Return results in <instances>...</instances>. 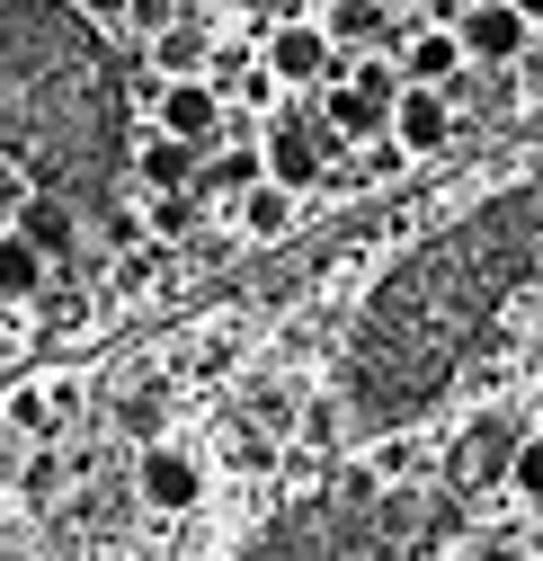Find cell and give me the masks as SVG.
I'll return each mask as SVG.
<instances>
[{
	"instance_id": "obj_1",
	"label": "cell",
	"mask_w": 543,
	"mask_h": 561,
	"mask_svg": "<svg viewBox=\"0 0 543 561\" xmlns=\"http://www.w3.org/2000/svg\"><path fill=\"white\" fill-rule=\"evenodd\" d=\"M525 267H543V187L490 205L482 224H463L454 241H437L419 267L392 276V295L366 321L357 347V392L366 410H419L454 366H463V330L490 321V304L517 286Z\"/></svg>"
},
{
	"instance_id": "obj_2",
	"label": "cell",
	"mask_w": 543,
	"mask_h": 561,
	"mask_svg": "<svg viewBox=\"0 0 543 561\" xmlns=\"http://www.w3.org/2000/svg\"><path fill=\"white\" fill-rule=\"evenodd\" d=\"M338 62H348V45H330L321 19H277L258 45V72L277 90H321V81H338Z\"/></svg>"
},
{
	"instance_id": "obj_3",
	"label": "cell",
	"mask_w": 543,
	"mask_h": 561,
	"mask_svg": "<svg viewBox=\"0 0 543 561\" xmlns=\"http://www.w3.org/2000/svg\"><path fill=\"white\" fill-rule=\"evenodd\" d=\"M134 490H143V508L187 517L196 500H206V455H196V446H170V437H152L143 455H134Z\"/></svg>"
},
{
	"instance_id": "obj_4",
	"label": "cell",
	"mask_w": 543,
	"mask_h": 561,
	"mask_svg": "<svg viewBox=\"0 0 543 561\" xmlns=\"http://www.w3.org/2000/svg\"><path fill=\"white\" fill-rule=\"evenodd\" d=\"M454 36H463V62H517L525 45H534V19L517 10V0H472V10L454 19Z\"/></svg>"
},
{
	"instance_id": "obj_5",
	"label": "cell",
	"mask_w": 543,
	"mask_h": 561,
	"mask_svg": "<svg viewBox=\"0 0 543 561\" xmlns=\"http://www.w3.org/2000/svg\"><path fill=\"white\" fill-rule=\"evenodd\" d=\"M392 144L411 152V161H428V152H446L454 144V99L446 90H428V81H401V99H392Z\"/></svg>"
},
{
	"instance_id": "obj_6",
	"label": "cell",
	"mask_w": 543,
	"mask_h": 561,
	"mask_svg": "<svg viewBox=\"0 0 543 561\" xmlns=\"http://www.w3.org/2000/svg\"><path fill=\"white\" fill-rule=\"evenodd\" d=\"M152 125L178 134V144H196V152H215V134H223V90H215L206 72H196V81H161Z\"/></svg>"
},
{
	"instance_id": "obj_7",
	"label": "cell",
	"mask_w": 543,
	"mask_h": 561,
	"mask_svg": "<svg viewBox=\"0 0 543 561\" xmlns=\"http://www.w3.org/2000/svg\"><path fill=\"white\" fill-rule=\"evenodd\" d=\"M258 161H267V179H277V187H330V125H277V134H267V144H258Z\"/></svg>"
},
{
	"instance_id": "obj_8",
	"label": "cell",
	"mask_w": 543,
	"mask_h": 561,
	"mask_svg": "<svg viewBox=\"0 0 543 561\" xmlns=\"http://www.w3.org/2000/svg\"><path fill=\"white\" fill-rule=\"evenodd\" d=\"M10 232H19V241H36L45 259H62V250L81 241V215H72V205H62L54 187H36V196H19V215H10Z\"/></svg>"
},
{
	"instance_id": "obj_9",
	"label": "cell",
	"mask_w": 543,
	"mask_h": 561,
	"mask_svg": "<svg viewBox=\"0 0 543 561\" xmlns=\"http://www.w3.org/2000/svg\"><path fill=\"white\" fill-rule=\"evenodd\" d=\"M321 125H330V144H374V134L392 125V107H383V99H366L357 81H330V99H321Z\"/></svg>"
},
{
	"instance_id": "obj_10",
	"label": "cell",
	"mask_w": 543,
	"mask_h": 561,
	"mask_svg": "<svg viewBox=\"0 0 543 561\" xmlns=\"http://www.w3.org/2000/svg\"><path fill=\"white\" fill-rule=\"evenodd\" d=\"M330 45H392V27H401V10H392V0H330Z\"/></svg>"
},
{
	"instance_id": "obj_11",
	"label": "cell",
	"mask_w": 543,
	"mask_h": 561,
	"mask_svg": "<svg viewBox=\"0 0 543 561\" xmlns=\"http://www.w3.org/2000/svg\"><path fill=\"white\" fill-rule=\"evenodd\" d=\"M152 62H161V81H196L215 62V36L196 19H170V27H152Z\"/></svg>"
},
{
	"instance_id": "obj_12",
	"label": "cell",
	"mask_w": 543,
	"mask_h": 561,
	"mask_svg": "<svg viewBox=\"0 0 543 561\" xmlns=\"http://www.w3.org/2000/svg\"><path fill=\"white\" fill-rule=\"evenodd\" d=\"M196 161H206L196 144H178V134H152V144L134 152V179H143L152 196H161V187H196Z\"/></svg>"
},
{
	"instance_id": "obj_13",
	"label": "cell",
	"mask_w": 543,
	"mask_h": 561,
	"mask_svg": "<svg viewBox=\"0 0 543 561\" xmlns=\"http://www.w3.org/2000/svg\"><path fill=\"white\" fill-rule=\"evenodd\" d=\"M72 410H81V392H72V383H19V392H10V419H19L27 437H54Z\"/></svg>"
},
{
	"instance_id": "obj_14",
	"label": "cell",
	"mask_w": 543,
	"mask_h": 561,
	"mask_svg": "<svg viewBox=\"0 0 543 561\" xmlns=\"http://www.w3.org/2000/svg\"><path fill=\"white\" fill-rule=\"evenodd\" d=\"M36 295H45V250L0 224V304H36Z\"/></svg>"
},
{
	"instance_id": "obj_15",
	"label": "cell",
	"mask_w": 543,
	"mask_h": 561,
	"mask_svg": "<svg viewBox=\"0 0 543 561\" xmlns=\"http://www.w3.org/2000/svg\"><path fill=\"white\" fill-rule=\"evenodd\" d=\"M241 232H250V241H286V232H294V187H277V179L241 187Z\"/></svg>"
},
{
	"instance_id": "obj_16",
	"label": "cell",
	"mask_w": 543,
	"mask_h": 561,
	"mask_svg": "<svg viewBox=\"0 0 543 561\" xmlns=\"http://www.w3.org/2000/svg\"><path fill=\"white\" fill-rule=\"evenodd\" d=\"M258 179H267L258 152H206V161H196V196H241V187H258Z\"/></svg>"
},
{
	"instance_id": "obj_17",
	"label": "cell",
	"mask_w": 543,
	"mask_h": 561,
	"mask_svg": "<svg viewBox=\"0 0 543 561\" xmlns=\"http://www.w3.org/2000/svg\"><path fill=\"white\" fill-rule=\"evenodd\" d=\"M508 455H517L508 428H472L463 455H454V472H463V481H508Z\"/></svg>"
},
{
	"instance_id": "obj_18",
	"label": "cell",
	"mask_w": 543,
	"mask_h": 561,
	"mask_svg": "<svg viewBox=\"0 0 543 561\" xmlns=\"http://www.w3.org/2000/svg\"><path fill=\"white\" fill-rule=\"evenodd\" d=\"M508 490L543 508V437H517V455H508Z\"/></svg>"
},
{
	"instance_id": "obj_19",
	"label": "cell",
	"mask_w": 543,
	"mask_h": 561,
	"mask_svg": "<svg viewBox=\"0 0 543 561\" xmlns=\"http://www.w3.org/2000/svg\"><path fill=\"white\" fill-rule=\"evenodd\" d=\"M348 81H357L366 99H383V107H392V99H401V62H392V54H366V62H357Z\"/></svg>"
},
{
	"instance_id": "obj_20",
	"label": "cell",
	"mask_w": 543,
	"mask_h": 561,
	"mask_svg": "<svg viewBox=\"0 0 543 561\" xmlns=\"http://www.w3.org/2000/svg\"><path fill=\"white\" fill-rule=\"evenodd\" d=\"M81 19H90V27H125L134 0H81Z\"/></svg>"
},
{
	"instance_id": "obj_21",
	"label": "cell",
	"mask_w": 543,
	"mask_h": 561,
	"mask_svg": "<svg viewBox=\"0 0 543 561\" xmlns=\"http://www.w3.org/2000/svg\"><path fill=\"white\" fill-rule=\"evenodd\" d=\"M463 561H534V552H525V543H472Z\"/></svg>"
},
{
	"instance_id": "obj_22",
	"label": "cell",
	"mask_w": 543,
	"mask_h": 561,
	"mask_svg": "<svg viewBox=\"0 0 543 561\" xmlns=\"http://www.w3.org/2000/svg\"><path fill=\"white\" fill-rule=\"evenodd\" d=\"M517 72H525V90H534V99H543V54H534V45H525V54H517Z\"/></svg>"
},
{
	"instance_id": "obj_23",
	"label": "cell",
	"mask_w": 543,
	"mask_h": 561,
	"mask_svg": "<svg viewBox=\"0 0 543 561\" xmlns=\"http://www.w3.org/2000/svg\"><path fill=\"white\" fill-rule=\"evenodd\" d=\"M517 10H525V19H534V27H543V0H517Z\"/></svg>"
},
{
	"instance_id": "obj_24",
	"label": "cell",
	"mask_w": 543,
	"mask_h": 561,
	"mask_svg": "<svg viewBox=\"0 0 543 561\" xmlns=\"http://www.w3.org/2000/svg\"><path fill=\"white\" fill-rule=\"evenodd\" d=\"M534 366H543V321H534Z\"/></svg>"
},
{
	"instance_id": "obj_25",
	"label": "cell",
	"mask_w": 543,
	"mask_h": 561,
	"mask_svg": "<svg viewBox=\"0 0 543 561\" xmlns=\"http://www.w3.org/2000/svg\"><path fill=\"white\" fill-rule=\"evenodd\" d=\"M392 10H428V0H392Z\"/></svg>"
},
{
	"instance_id": "obj_26",
	"label": "cell",
	"mask_w": 543,
	"mask_h": 561,
	"mask_svg": "<svg viewBox=\"0 0 543 561\" xmlns=\"http://www.w3.org/2000/svg\"><path fill=\"white\" fill-rule=\"evenodd\" d=\"M534 437H543V428H534Z\"/></svg>"
}]
</instances>
